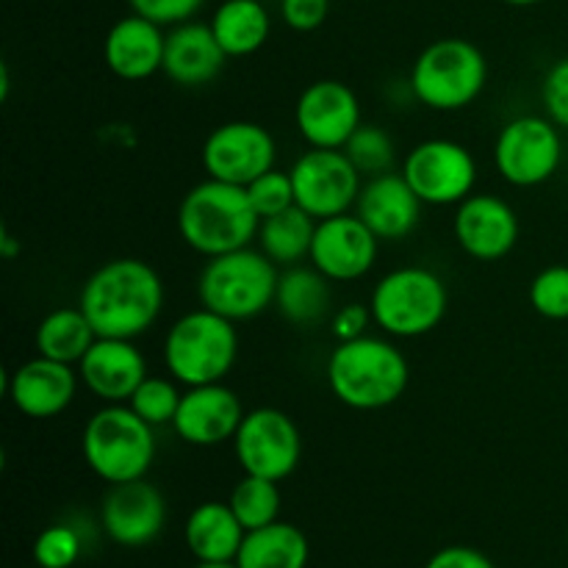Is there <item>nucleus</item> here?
<instances>
[{
	"instance_id": "8",
	"label": "nucleus",
	"mask_w": 568,
	"mask_h": 568,
	"mask_svg": "<svg viewBox=\"0 0 568 568\" xmlns=\"http://www.w3.org/2000/svg\"><path fill=\"white\" fill-rule=\"evenodd\" d=\"M449 294L442 277L427 266H399L383 275L369 308L386 336L419 338L436 331L447 316Z\"/></svg>"
},
{
	"instance_id": "23",
	"label": "nucleus",
	"mask_w": 568,
	"mask_h": 568,
	"mask_svg": "<svg viewBox=\"0 0 568 568\" xmlns=\"http://www.w3.org/2000/svg\"><path fill=\"white\" fill-rule=\"evenodd\" d=\"M225 61V50L216 42L209 22L186 20L166 31L164 67H161V72L172 83H178V87H205V83H211L220 75Z\"/></svg>"
},
{
	"instance_id": "11",
	"label": "nucleus",
	"mask_w": 568,
	"mask_h": 568,
	"mask_svg": "<svg viewBox=\"0 0 568 568\" xmlns=\"http://www.w3.org/2000/svg\"><path fill=\"white\" fill-rule=\"evenodd\" d=\"M294 200L316 222L349 214L361 197V172L344 150L311 148L294 161L292 170Z\"/></svg>"
},
{
	"instance_id": "13",
	"label": "nucleus",
	"mask_w": 568,
	"mask_h": 568,
	"mask_svg": "<svg viewBox=\"0 0 568 568\" xmlns=\"http://www.w3.org/2000/svg\"><path fill=\"white\" fill-rule=\"evenodd\" d=\"M200 159H203V170L214 181L250 186L255 178L275 170L277 144L261 122L233 120L209 133Z\"/></svg>"
},
{
	"instance_id": "10",
	"label": "nucleus",
	"mask_w": 568,
	"mask_h": 568,
	"mask_svg": "<svg viewBox=\"0 0 568 568\" xmlns=\"http://www.w3.org/2000/svg\"><path fill=\"white\" fill-rule=\"evenodd\" d=\"M233 455L244 475L286 480L303 458V436L292 416L281 408L247 410L233 436Z\"/></svg>"
},
{
	"instance_id": "4",
	"label": "nucleus",
	"mask_w": 568,
	"mask_h": 568,
	"mask_svg": "<svg viewBox=\"0 0 568 568\" xmlns=\"http://www.w3.org/2000/svg\"><path fill=\"white\" fill-rule=\"evenodd\" d=\"M161 355L166 375L183 388L222 383L239 358L236 322L200 305L172 322Z\"/></svg>"
},
{
	"instance_id": "18",
	"label": "nucleus",
	"mask_w": 568,
	"mask_h": 568,
	"mask_svg": "<svg viewBox=\"0 0 568 568\" xmlns=\"http://www.w3.org/2000/svg\"><path fill=\"white\" fill-rule=\"evenodd\" d=\"M519 233V216L497 194H469L455 209L453 236L475 261H499L510 255Z\"/></svg>"
},
{
	"instance_id": "25",
	"label": "nucleus",
	"mask_w": 568,
	"mask_h": 568,
	"mask_svg": "<svg viewBox=\"0 0 568 568\" xmlns=\"http://www.w3.org/2000/svg\"><path fill=\"white\" fill-rule=\"evenodd\" d=\"M331 281L316 266L281 270L275 288V311L294 327H314L331 314Z\"/></svg>"
},
{
	"instance_id": "27",
	"label": "nucleus",
	"mask_w": 568,
	"mask_h": 568,
	"mask_svg": "<svg viewBox=\"0 0 568 568\" xmlns=\"http://www.w3.org/2000/svg\"><path fill=\"white\" fill-rule=\"evenodd\" d=\"M311 558V544L300 527L288 521L250 530L236 555L239 568H305Z\"/></svg>"
},
{
	"instance_id": "16",
	"label": "nucleus",
	"mask_w": 568,
	"mask_h": 568,
	"mask_svg": "<svg viewBox=\"0 0 568 568\" xmlns=\"http://www.w3.org/2000/svg\"><path fill=\"white\" fill-rule=\"evenodd\" d=\"M100 525L116 547H148L166 525L164 494L148 477L109 486L100 503Z\"/></svg>"
},
{
	"instance_id": "21",
	"label": "nucleus",
	"mask_w": 568,
	"mask_h": 568,
	"mask_svg": "<svg viewBox=\"0 0 568 568\" xmlns=\"http://www.w3.org/2000/svg\"><path fill=\"white\" fill-rule=\"evenodd\" d=\"M422 205L425 203L416 197L403 172H383L364 183L355 214L381 242H399L416 231L422 220Z\"/></svg>"
},
{
	"instance_id": "6",
	"label": "nucleus",
	"mask_w": 568,
	"mask_h": 568,
	"mask_svg": "<svg viewBox=\"0 0 568 568\" xmlns=\"http://www.w3.org/2000/svg\"><path fill=\"white\" fill-rule=\"evenodd\" d=\"M281 266L272 264L258 247L205 258L197 277L200 305L231 322H247L275 305Z\"/></svg>"
},
{
	"instance_id": "2",
	"label": "nucleus",
	"mask_w": 568,
	"mask_h": 568,
	"mask_svg": "<svg viewBox=\"0 0 568 568\" xmlns=\"http://www.w3.org/2000/svg\"><path fill=\"white\" fill-rule=\"evenodd\" d=\"M261 216L247 197V189L205 178L183 194L178 205V233L203 258L253 247Z\"/></svg>"
},
{
	"instance_id": "1",
	"label": "nucleus",
	"mask_w": 568,
	"mask_h": 568,
	"mask_svg": "<svg viewBox=\"0 0 568 568\" xmlns=\"http://www.w3.org/2000/svg\"><path fill=\"white\" fill-rule=\"evenodd\" d=\"M78 305L98 336L136 342L164 311V281L148 261L111 258L87 277Z\"/></svg>"
},
{
	"instance_id": "9",
	"label": "nucleus",
	"mask_w": 568,
	"mask_h": 568,
	"mask_svg": "<svg viewBox=\"0 0 568 568\" xmlns=\"http://www.w3.org/2000/svg\"><path fill=\"white\" fill-rule=\"evenodd\" d=\"M560 161H564V139L560 128L549 116H516L505 122L494 144V166L510 186H541L560 170Z\"/></svg>"
},
{
	"instance_id": "24",
	"label": "nucleus",
	"mask_w": 568,
	"mask_h": 568,
	"mask_svg": "<svg viewBox=\"0 0 568 568\" xmlns=\"http://www.w3.org/2000/svg\"><path fill=\"white\" fill-rule=\"evenodd\" d=\"M247 530L227 503H203L183 525L189 552L197 564H233Z\"/></svg>"
},
{
	"instance_id": "17",
	"label": "nucleus",
	"mask_w": 568,
	"mask_h": 568,
	"mask_svg": "<svg viewBox=\"0 0 568 568\" xmlns=\"http://www.w3.org/2000/svg\"><path fill=\"white\" fill-rule=\"evenodd\" d=\"M3 388L17 414L42 422L55 419L75 403L81 377H78V366L37 355L17 369L6 372Z\"/></svg>"
},
{
	"instance_id": "22",
	"label": "nucleus",
	"mask_w": 568,
	"mask_h": 568,
	"mask_svg": "<svg viewBox=\"0 0 568 568\" xmlns=\"http://www.w3.org/2000/svg\"><path fill=\"white\" fill-rule=\"evenodd\" d=\"M164 26L131 11L105 33L103 61L120 81H148L164 67Z\"/></svg>"
},
{
	"instance_id": "15",
	"label": "nucleus",
	"mask_w": 568,
	"mask_h": 568,
	"mask_svg": "<svg viewBox=\"0 0 568 568\" xmlns=\"http://www.w3.org/2000/svg\"><path fill=\"white\" fill-rule=\"evenodd\" d=\"M294 122L308 148L342 150L361 128L358 94L342 81H314L297 98Z\"/></svg>"
},
{
	"instance_id": "30",
	"label": "nucleus",
	"mask_w": 568,
	"mask_h": 568,
	"mask_svg": "<svg viewBox=\"0 0 568 568\" xmlns=\"http://www.w3.org/2000/svg\"><path fill=\"white\" fill-rule=\"evenodd\" d=\"M227 505L233 508L236 519L242 521L244 530H258V527L272 525L281 516V488L275 480L266 477L244 475L233 486Z\"/></svg>"
},
{
	"instance_id": "29",
	"label": "nucleus",
	"mask_w": 568,
	"mask_h": 568,
	"mask_svg": "<svg viewBox=\"0 0 568 568\" xmlns=\"http://www.w3.org/2000/svg\"><path fill=\"white\" fill-rule=\"evenodd\" d=\"M316 220L303 211L300 205L281 211L275 216H264L258 227V250L281 270L303 264L311 255V244H314Z\"/></svg>"
},
{
	"instance_id": "7",
	"label": "nucleus",
	"mask_w": 568,
	"mask_h": 568,
	"mask_svg": "<svg viewBox=\"0 0 568 568\" xmlns=\"http://www.w3.org/2000/svg\"><path fill=\"white\" fill-rule=\"evenodd\" d=\"M410 92L433 111H460L475 103L488 83V61L475 42L436 39L410 67Z\"/></svg>"
},
{
	"instance_id": "37",
	"label": "nucleus",
	"mask_w": 568,
	"mask_h": 568,
	"mask_svg": "<svg viewBox=\"0 0 568 568\" xmlns=\"http://www.w3.org/2000/svg\"><path fill=\"white\" fill-rule=\"evenodd\" d=\"M541 100L549 120H552L560 131H568V59L555 61V64L549 67L541 87Z\"/></svg>"
},
{
	"instance_id": "40",
	"label": "nucleus",
	"mask_w": 568,
	"mask_h": 568,
	"mask_svg": "<svg viewBox=\"0 0 568 568\" xmlns=\"http://www.w3.org/2000/svg\"><path fill=\"white\" fill-rule=\"evenodd\" d=\"M425 568H497V566H494V560L488 558L486 552H480V549L455 544V547L438 549V552L427 560Z\"/></svg>"
},
{
	"instance_id": "12",
	"label": "nucleus",
	"mask_w": 568,
	"mask_h": 568,
	"mask_svg": "<svg viewBox=\"0 0 568 568\" xmlns=\"http://www.w3.org/2000/svg\"><path fill=\"white\" fill-rule=\"evenodd\" d=\"M403 178L425 205H458L475 194L477 161L460 142L427 139L405 155Z\"/></svg>"
},
{
	"instance_id": "20",
	"label": "nucleus",
	"mask_w": 568,
	"mask_h": 568,
	"mask_svg": "<svg viewBox=\"0 0 568 568\" xmlns=\"http://www.w3.org/2000/svg\"><path fill=\"white\" fill-rule=\"evenodd\" d=\"M78 377L103 405H122L148 377V358L131 338H103L78 364Z\"/></svg>"
},
{
	"instance_id": "34",
	"label": "nucleus",
	"mask_w": 568,
	"mask_h": 568,
	"mask_svg": "<svg viewBox=\"0 0 568 568\" xmlns=\"http://www.w3.org/2000/svg\"><path fill=\"white\" fill-rule=\"evenodd\" d=\"M530 305L544 320H568V266H547V270H541L532 277Z\"/></svg>"
},
{
	"instance_id": "31",
	"label": "nucleus",
	"mask_w": 568,
	"mask_h": 568,
	"mask_svg": "<svg viewBox=\"0 0 568 568\" xmlns=\"http://www.w3.org/2000/svg\"><path fill=\"white\" fill-rule=\"evenodd\" d=\"M183 386L170 375H148L142 381V386L133 392V397L128 399L133 410L142 416L148 425L164 427L175 422L178 408H181Z\"/></svg>"
},
{
	"instance_id": "42",
	"label": "nucleus",
	"mask_w": 568,
	"mask_h": 568,
	"mask_svg": "<svg viewBox=\"0 0 568 568\" xmlns=\"http://www.w3.org/2000/svg\"><path fill=\"white\" fill-rule=\"evenodd\" d=\"M503 3L516 6V9H527V6H538V3H544V0H503Z\"/></svg>"
},
{
	"instance_id": "32",
	"label": "nucleus",
	"mask_w": 568,
	"mask_h": 568,
	"mask_svg": "<svg viewBox=\"0 0 568 568\" xmlns=\"http://www.w3.org/2000/svg\"><path fill=\"white\" fill-rule=\"evenodd\" d=\"M342 150L349 155L355 170L364 178L394 172L397 148H394V139L388 136V131H383L381 125H364V122H361L358 131L349 136V142L344 144Z\"/></svg>"
},
{
	"instance_id": "19",
	"label": "nucleus",
	"mask_w": 568,
	"mask_h": 568,
	"mask_svg": "<svg viewBox=\"0 0 568 568\" xmlns=\"http://www.w3.org/2000/svg\"><path fill=\"white\" fill-rule=\"evenodd\" d=\"M244 414L247 410H244L239 394L225 383L183 388L181 408L172 422V430L192 447H220V444L233 442Z\"/></svg>"
},
{
	"instance_id": "35",
	"label": "nucleus",
	"mask_w": 568,
	"mask_h": 568,
	"mask_svg": "<svg viewBox=\"0 0 568 568\" xmlns=\"http://www.w3.org/2000/svg\"><path fill=\"white\" fill-rule=\"evenodd\" d=\"M247 189V197L253 203V209L258 211V216H275L281 211L292 209L297 205L294 200V183H292V172H283V170H270L264 172L261 178H255Z\"/></svg>"
},
{
	"instance_id": "26",
	"label": "nucleus",
	"mask_w": 568,
	"mask_h": 568,
	"mask_svg": "<svg viewBox=\"0 0 568 568\" xmlns=\"http://www.w3.org/2000/svg\"><path fill=\"white\" fill-rule=\"evenodd\" d=\"M209 26L227 59H244L266 44L272 17L261 0H222Z\"/></svg>"
},
{
	"instance_id": "39",
	"label": "nucleus",
	"mask_w": 568,
	"mask_h": 568,
	"mask_svg": "<svg viewBox=\"0 0 568 568\" xmlns=\"http://www.w3.org/2000/svg\"><path fill=\"white\" fill-rule=\"evenodd\" d=\"M372 320V308L358 303L342 305L338 311H333L331 320V331L336 336V342H353V338L366 336V327H369Z\"/></svg>"
},
{
	"instance_id": "14",
	"label": "nucleus",
	"mask_w": 568,
	"mask_h": 568,
	"mask_svg": "<svg viewBox=\"0 0 568 568\" xmlns=\"http://www.w3.org/2000/svg\"><path fill=\"white\" fill-rule=\"evenodd\" d=\"M381 250V239L366 227L358 214H338L316 222L311 244V266L331 283H353L372 272Z\"/></svg>"
},
{
	"instance_id": "41",
	"label": "nucleus",
	"mask_w": 568,
	"mask_h": 568,
	"mask_svg": "<svg viewBox=\"0 0 568 568\" xmlns=\"http://www.w3.org/2000/svg\"><path fill=\"white\" fill-rule=\"evenodd\" d=\"M17 253H20V244H17L14 236H11V233L3 227V231H0V255L11 261Z\"/></svg>"
},
{
	"instance_id": "28",
	"label": "nucleus",
	"mask_w": 568,
	"mask_h": 568,
	"mask_svg": "<svg viewBox=\"0 0 568 568\" xmlns=\"http://www.w3.org/2000/svg\"><path fill=\"white\" fill-rule=\"evenodd\" d=\"M94 342H98V333H94L92 322L83 314L81 305L50 311L37 325V333H33L37 355L70 366L81 364V358L89 353Z\"/></svg>"
},
{
	"instance_id": "38",
	"label": "nucleus",
	"mask_w": 568,
	"mask_h": 568,
	"mask_svg": "<svg viewBox=\"0 0 568 568\" xmlns=\"http://www.w3.org/2000/svg\"><path fill=\"white\" fill-rule=\"evenodd\" d=\"M327 14H331V0H281V17L292 31H316Z\"/></svg>"
},
{
	"instance_id": "33",
	"label": "nucleus",
	"mask_w": 568,
	"mask_h": 568,
	"mask_svg": "<svg viewBox=\"0 0 568 568\" xmlns=\"http://www.w3.org/2000/svg\"><path fill=\"white\" fill-rule=\"evenodd\" d=\"M83 552V538L70 525H50L33 541V564L39 568H72Z\"/></svg>"
},
{
	"instance_id": "5",
	"label": "nucleus",
	"mask_w": 568,
	"mask_h": 568,
	"mask_svg": "<svg viewBox=\"0 0 568 568\" xmlns=\"http://www.w3.org/2000/svg\"><path fill=\"white\" fill-rule=\"evenodd\" d=\"M81 453L94 477L109 486L142 480L155 460V427L128 403L103 405L83 425Z\"/></svg>"
},
{
	"instance_id": "36",
	"label": "nucleus",
	"mask_w": 568,
	"mask_h": 568,
	"mask_svg": "<svg viewBox=\"0 0 568 568\" xmlns=\"http://www.w3.org/2000/svg\"><path fill=\"white\" fill-rule=\"evenodd\" d=\"M131 6L133 14H142L148 20L159 22V26L172 28L178 22L194 20L200 9L205 6V0H125Z\"/></svg>"
},
{
	"instance_id": "3",
	"label": "nucleus",
	"mask_w": 568,
	"mask_h": 568,
	"mask_svg": "<svg viewBox=\"0 0 568 568\" xmlns=\"http://www.w3.org/2000/svg\"><path fill=\"white\" fill-rule=\"evenodd\" d=\"M410 381L408 358L381 336L338 342L327 361L333 397L353 410H383L397 403Z\"/></svg>"
},
{
	"instance_id": "43",
	"label": "nucleus",
	"mask_w": 568,
	"mask_h": 568,
	"mask_svg": "<svg viewBox=\"0 0 568 568\" xmlns=\"http://www.w3.org/2000/svg\"><path fill=\"white\" fill-rule=\"evenodd\" d=\"M194 568H239L236 564H197Z\"/></svg>"
}]
</instances>
